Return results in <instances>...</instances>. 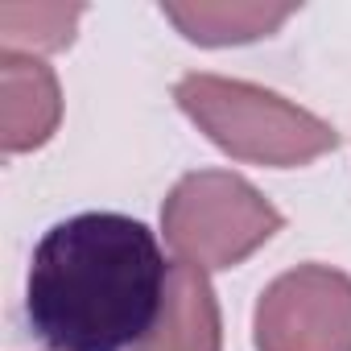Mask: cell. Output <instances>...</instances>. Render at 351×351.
Returning a JSON list of instances; mask_svg holds the SVG:
<instances>
[{"label":"cell","instance_id":"1","mask_svg":"<svg viewBox=\"0 0 351 351\" xmlns=\"http://www.w3.org/2000/svg\"><path fill=\"white\" fill-rule=\"evenodd\" d=\"M169 289L157 236L116 211L54 223L29 261L25 322L50 351H136Z\"/></svg>","mask_w":351,"mask_h":351},{"label":"cell","instance_id":"2","mask_svg":"<svg viewBox=\"0 0 351 351\" xmlns=\"http://www.w3.org/2000/svg\"><path fill=\"white\" fill-rule=\"evenodd\" d=\"M178 108L207 132L223 153L252 165H306L339 145V132L293 99L265 91L244 79L223 75H186L173 87Z\"/></svg>","mask_w":351,"mask_h":351},{"label":"cell","instance_id":"3","mask_svg":"<svg viewBox=\"0 0 351 351\" xmlns=\"http://www.w3.org/2000/svg\"><path fill=\"white\" fill-rule=\"evenodd\" d=\"M165 244L203 273L248 261L281 232V211L232 169H195L161 203Z\"/></svg>","mask_w":351,"mask_h":351},{"label":"cell","instance_id":"4","mask_svg":"<svg viewBox=\"0 0 351 351\" xmlns=\"http://www.w3.org/2000/svg\"><path fill=\"white\" fill-rule=\"evenodd\" d=\"M256 351H351V277L330 265L281 273L256 302Z\"/></svg>","mask_w":351,"mask_h":351},{"label":"cell","instance_id":"5","mask_svg":"<svg viewBox=\"0 0 351 351\" xmlns=\"http://www.w3.org/2000/svg\"><path fill=\"white\" fill-rule=\"evenodd\" d=\"M62 116L54 71L21 50H0V149L25 153L50 141Z\"/></svg>","mask_w":351,"mask_h":351},{"label":"cell","instance_id":"6","mask_svg":"<svg viewBox=\"0 0 351 351\" xmlns=\"http://www.w3.org/2000/svg\"><path fill=\"white\" fill-rule=\"evenodd\" d=\"M136 351H223V322L219 302L203 269L195 265H169L165 310L153 335Z\"/></svg>","mask_w":351,"mask_h":351},{"label":"cell","instance_id":"7","mask_svg":"<svg viewBox=\"0 0 351 351\" xmlns=\"http://www.w3.org/2000/svg\"><path fill=\"white\" fill-rule=\"evenodd\" d=\"M161 13L199 46H240L269 38L285 17H293V5H240V0H199V5H161Z\"/></svg>","mask_w":351,"mask_h":351},{"label":"cell","instance_id":"8","mask_svg":"<svg viewBox=\"0 0 351 351\" xmlns=\"http://www.w3.org/2000/svg\"><path fill=\"white\" fill-rule=\"evenodd\" d=\"M79 17L83 5H0V38H5V50H62L71 46Z\"/></svg>","mask_w":351,"mask_h":351}]
</instances>
